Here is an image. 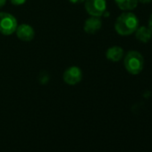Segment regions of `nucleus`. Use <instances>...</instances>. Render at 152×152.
Instances as JSON below:
<instances>
[{
    "mask_svg": "<svg viewBox=\"0 0 152 152\" xmlns=\"http://www.w3.org/2000/svg\"><path fill=\"white\" fill-rule=\"evenodd\" d=\"M139 27V18L133 13L126 11L120 15L115 23V30L121 36H129Z\"/></svg>",
    "mask_w": 152,
    "mask_h": 152,
    "instance_id": "1",
    "label": "nucleus"
},
{
    "mask_svg": "<svg viewBox=\"0 0 152 152\" xmlns=\"http://www.w3.org/2000/svg\"><path fill=\"white\" fill-rule=\"evenodd\" d=\"M124 68L129 73L132 75H137L143 69V56L136 50H131L125 55L124 58Z\"/></svg>",
    "mask_w": 152,
    "mask_h": 152,
    "instance_id": "2",
    "label": "nucleus"
},
{
    "mask_svg": "<svg viewBox=\"0 0 152 152\" xmlns=\"http://www.w3.org/2000/svg\"><path fill=\"white\" fill-rule=\"evenodd\" d=\"M18 26L16 18L9 13L0 12V33L9 36L15 32Z\"/></svg>",
    "mask_w": 152,
    "mask_h": 152,
    "instance_id": "3",
    "label": "nucleus"
},
{
    "mask_svg": "<svg viewBox=\"0 0 152 152\" xmlns=\"http://www.w3.org/2000/svg\"><path fill=\"white\" fill-rule=\"evenodd\" d=\"M84 7L86 12L91 16L100 17L107 10L106 0H85Z\"/></svg>",
    "mask_w": 152,
    "mask_h": 152,
    "instance_id": "4",
    "label": "nucleus"
},
{
    "mask_svg": "<svg viewBox=\"0 0 152 152\" xmlns=\"http://www.w3.org/2000/svg\"><path fill=\"white\" fill-rule=\"evenodd\" d=\"M83 79V72L78 66H70L63 73V80L68 85L78 84Z\"/></svg>",
    "mask_w": 152,
    "mask_h": 152,
    "instance_id": "5",
    "label": "nucleus"
},
{
    "mask_svg": "<svg viewBox=\"0 0 152 152\" xmlns=\"http://www.w3.org/2000/svg\"><path fill=\"white\" fill-rule=\"evenodd\" d=\"M16 36L22 41L29 42L31 41L35 37V31L34 29L27 23H23L17 26L15 31Z\"/></svg>",
    "mask_w": 152,
    "mask_h": 152,
    "instance_id": "6",
    "label": "nucleus"
},
{
    "mask_svg": "<svg viewBox=\"0 0 152 152\" xmlns=\"http://www.w3.org/2000/svg\"><path fill=\"white\" fill-rule=\"evenodd\" d=\"M102 27V21L100 17L91 16L88 18L83 25V30L88 34H95L97 33Z\"/></svg>",
    "mask_w": 152,
    "mask_h": 152,
    "instance_id": "7",
    "label": "nucleus"
},
{
    "mask_svg": "<svg viewBox=\"0 0 152 152\" xmlns=\"http://www.w3.org/2000/svg\"><path fill=\"white\" fill-rule=\"evenodd\" d=\"M124 49L121 47L114 46L106 51V57L111 62H118L124 57Z\"/></svg>",
    "mask_w": 152,
    "mask_h": 152,
    "instance_id": "8",
    "label": "nucleus"
},
{
    "mask_svg": "<svg viewBox=\"0 0 152 152\" xmlns=\"http://www.w3.org/2000/svg\"><path fill=\"white\" fill-rule=\"evenodd\" d=\"M135 37L139 41L147 43L152 39V31L147 26H139L135 31Z\"/></svg>",
    "mask_w": 152,
    "mask_h": 152,
    "instance_id": "9",
    "label": "nucleus"
},
{
    "mask_svg": "<svg viewBox=\"0 0 152 152\" xmlns=\"http://www.w3.org/2000/svg\"><path fill=\"white\" fill-rule=\"evenodd\" d=\"M117 7L123 11H132L138 6V0H115Z\"/></svg>",
    "mask_w": 152,
    "mask_h": 152,
    "instance_id": "10",
    "label": "nucleus"
},
{
    "mask_svg": "<svg viewBox=\"0 0 152 152\" xmlns=\"http://www.w3.org/2000/svg\"><path fill=\"white\" fill-rule=\"evenodd\" d=\"M39 81L41 82V83H46L48 81V75L47 72H42L40 74V77H39Z\"/></svg>",
    "mask_w": 152,
    "mask_h": 152,
    "instance_id": "11",
    "label": "nucleus"
},
{
    "mask_svg": "<svg viewBox=\"0 0 152 152\" xmlns=\"http://www.w3.org/2000/svg\"><path fill=\"white\" fill-rule=\"evenodd\" d=\"M9 1L15 6H22L23 4H25L27 0H9Z\"/></svg>",
    "mask_w": 152,
    "mask_h": 152,
    "instance_id": "12",
    "label": "nucleus"
},
{
    "mask_svg": "<svg viewBox=\"0 0 152 152\" xmlns=\"http://www.w3.org/2000/svg\"><path fill=\"white\" fill-rule=\"evenodd\" d=\"M72 4H79V3H84L85 0H69Z\"/></svg>",
    "mask_w": 152,
    "mask_h": 152,
    "instance_id": "13",
    "label": "nucleus"
},
{
    "mask_svg": "<svg viewBox=\"0 0 152 152\" xmlns=\"http://www.w3.org/2000/svg\"><path fill=\"white\" fill-rule=\"evenodd\" d=\"M150 30H151V31H152V15L149 16V18H148V26Z\"/></svg>",
    "mask_w": 152,
    "mask_h": 152,
    "instance_id": "14",
    "label": "nucleus"
},
{
    "mask_svg": "<svg viewBox=\"0 0 152 152\" xmlns=\"http://www.w3.org/2000/svg\"><path fill=\"white\" fill-rule=\"evenodd\" d=\"M152 1V0H138V2L141 3V4H148Z\"/></svg>",
    "mask_w": 152,
    "mask_h": 152,
    "instance_id": "15",
    "label": "nucleus"
},
{
    "mask_svg": "<svg viewBox=\"0 0 152 152\" xmlns=\"http://www.w3.org/2000/svg\"><path fill=\"white\" fill-rule=\"evenodd\" d=\"M7 3V0H0V8H2Z\"/></svg>",
    "mask_w": 152,
    "mask_h": 152,
    "instance_id": "16",
    "label": "nucleus"
}]
</instances>
